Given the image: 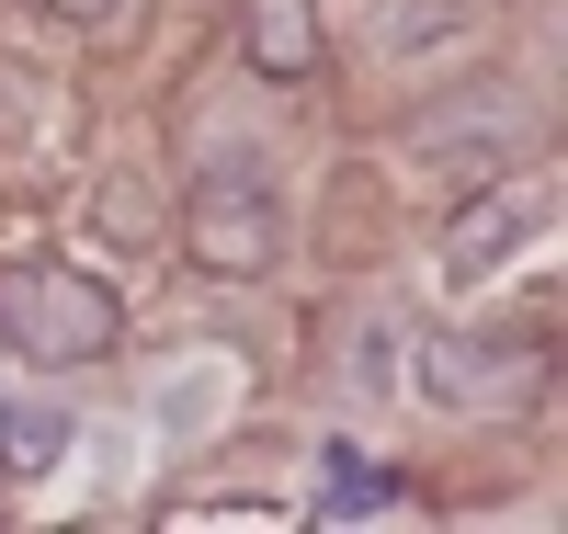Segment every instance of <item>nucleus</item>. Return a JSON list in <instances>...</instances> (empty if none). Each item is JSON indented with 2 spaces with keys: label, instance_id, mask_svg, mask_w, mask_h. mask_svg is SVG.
Here are the masks:
<instances>
[{
  "label": "nucleus",
  "instance_id": "nucleus-7",
  "mask_svg": "<svg viewBox=\"0 0 568 534\" xmlns=\"http://www.w3.org/2000/svg\"><path fill=\"white\" fill-rule=\"evenodd\" d=\"M69 455V410L58 399H0V477H45Z\"/></svg>",
  "mask_w": 568,
  "mask_h": 534
},
{
  "label": "nucleus",
  "instance_id": "nucleus-6",
  "mask_svg": "<svg viewBox=\"0 0 568 534\" xmlns=\"http://www.w3.org/2000/svg\"><path fill=\"white\" fill-rule=\"evenodd\" d=\"M535 205H546V193H478V205L455 216V239H444V273H489L511 239L535 228Z\"/></svg>",
  "mask_w": 568,
  "mask_h": 534
},
{
  "label": "nucleus",
  "instance_id": "nucleus-1",
  "mask_svg": "<svg viewBox=\"0 0 568 534\" xmlns=\"http://www.w3.org/2000/svg\"><path fill=\"white\" fill-rule=\"evenodd\" d=\"M125 342V308L103 273L80 262H12L0 273V353H23L34 375H69V364H103Z\"/></svg>",
  "mask_w": 568,
  "mask_h": 534
},
{
  "label": "nucleus",
  "instance_id": "nucleus-4",
  "mask_svg": "<svg viewBox=\"0 0 568 534\" xmlns=\"http://www.w3.org/2000/svg\"><path fill=\"white\" fill-rule=\"evenodd\" d=\"M535 353H489V342H466V330H433L420 342V399H444V410H489L500 386H524Z\"/></svg>",
  "mask_w": 568,
  "mask_h": 534
},
{
  "label": "nucleus",
  "instance_id": "nucleus-5",
  "mask_svg": "<svg viewBox=\"0 0 568 534\" xmlns=\"http://www.w3.org/2000/svg\"><path fill=\"white\" fill-rule=\"evenodd\" d=\"M240 58L262 80H307L318 69V0H240Z\"/></svg>",
  "mask_w": 568,
  "mask_h": 534
},
{
  "label": "nucleus",
  "instance_id": "nucleus-2",
  "mask_svg": "<svg viewBox=\"0 0 568 534\" xmlns=\"http://www.w3.org/2000/svg\"><path fill=\"white\" fill-rule=\"evenodd\" d=\"M182 251H194V273H216V284L273 273L284 262V193L262 171H205L182 193Z\"/></svg>",
  "mask_w": 568,
  "mask_h": 534
},
{
  "label": "nucleus",
  "instance_id": "nucleus-3",
  "mask_svg": "<svg viewBox=\"0 0 568 534\" xmlns=\"http://www.w3.org/2000/svg\"><path fill=\"white\" fill-rule=\"evenodd\" d=\"M511 23V0H375V58L387 80H444L466 58H489Z\"/></svg>",
  "mask_w": 568,
  "mask_h": 534
},
{
  "label": "nucleus",
  "instance_id": "nucleus-8",
  "mask_svg": "<svg viewBox=\"0 0 568 534\" xmlns=\"http://www.w3.org/2000/svg\"><path fill=\"white\" fill-rule=\"evenodd\" d=\"M329 477H342V490H329V512H387V501H398V477H387V466H364L353 444L329 455Z\"/></svg>",
  "mask_w": 568,
  "mask_h": 534
},
{
  "label": "nucleus",
  "instance_id": "nucleus-9",
  "mask_svg": "<svg viewBox=\"0 0 568 534\" xmlns=\"http://www.w3.org/2000/svg\"><path fill=\"white\" fill-rule=\"evenodd\" d=\"M45 12H58V23H114L125 0H45Z\"/></svg>",
  "mask_w": 568,
  "mask_h": 534
}]
</instances>
